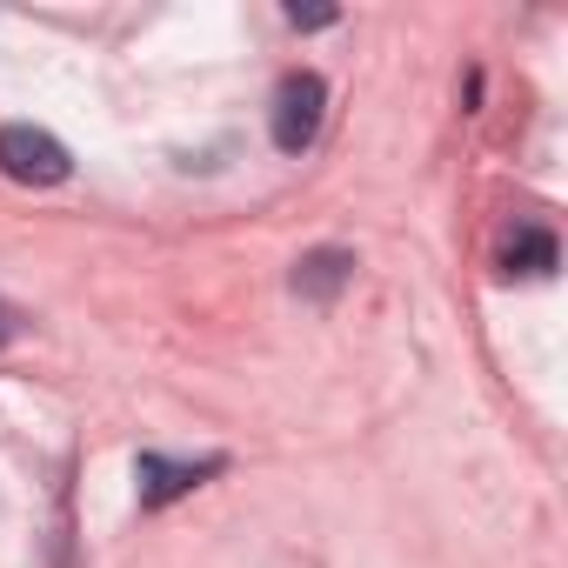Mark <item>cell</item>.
I'll use <instances>...</instances> for the list:
<instances>
[{"instance_id":"obj_1","label":"cell","mask_w":568,"mask_h":568,"mask_svg":"<svg viewBox=\"0 0 568 568\" xmlns=\"http://www.w3.org/2000/svg\"><path fill=\"white\" fill-rule=\"evenodd\" d=\"M0 174L21 181V187H61V181L74 174V154H68L48 128L14 121V128H0Z\"/></svg>"},{"instance_id":"obj_2","label":"cell","mask_w":568,"mask_h":568,"mask_svg":"<svg viewBox=\"0 0 568 568\" xmlns=\"http://www.w3.org/2000/svg\"><path fill=\"white\" fill-rule=\"evenodd\" d=\"M322 114H328V81L322 74H288L274 88V114H267V134H274V148L281 154H302V148H315V134H322Z\"/></svg>"},{"instance_id":"obj_3","label":"cell","mask_w":568,"mask_h":568,"mask_svg":"<svg viewBox=\"0 0 568 568\" xmlns=\"http://www.w3.org/2000/svg\"><path fill=\"white\" fill-rule=\"evenodd\" d=\"M227 462L221 455H201V462H168V455H141L134 462V495H141V508H168V501H181L187 488H201L207 475H221Z\"/></svg>"},{"instance_id":"obj_4","label":"cell","mask_w":568,"mask_h":568,"mask_svg":"<svg viewBox=\"0 0 568 568\" xmlns=\"http://www.w3.org/2000/svg\"><path fill=\"white\" fill-rule=\"evenodd\" d=\"M348 274H355V254L348 247H315V254L295 261V295L302 302H335Z\"/></svg>"},{"instance_id":"obj_5","label":"cell","mask_w":568,"mask_h":568,"mask_svg":"<svg viewBox=\"0 0 568 568\" xmlns=\"http://www.w3.org/2000/svg\"><path fill=\"white\" fill-rule=\"evenodd\" d=\"M501 261H508V274H555V234L548 227H515Z\"/></svg>"},{"instance_id":"obj_6","label":"cell","mask_w":568,"mask_h":568,"mask_svg":"<svg viewBox=\"0 0 568 568\" xmlns=\"http://www.w3.org/2000/svg\"><path fill=\"white\" fill-rule=\"evenodd\" d=\"M295 28H335V8H288Z\"/></svg>"},{"instance_id":"obj_7","label":"cell","mask_w":568,"mask_h":568,"mask_svg":"<svg viewBox=\"0 0 568 568\" xmlns=\"http://www.w3.org/2000/svg\"><path fill=\"white\" fill-rule=\"evenodd\" d=\"M8 335H14V308L0 302V348H8Z\"/></svg>"}]
</instances>
